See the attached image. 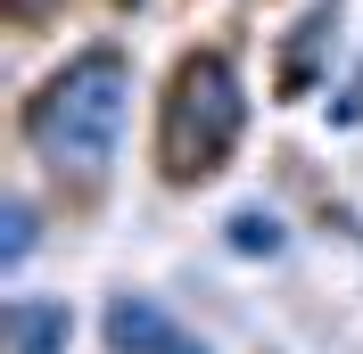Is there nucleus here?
I'll return each mask as SVG.
<instances>
[{
    "mask_svg": "<svg viewBox=\"0 0 363 354\" xmlns=\"http://www.w3.org/2000/svg\"><path fill=\"white\" fill-rule=\"evenodd\" d=\"M74 338V313L50 305V297H17L9 305V354H67Z\"/></svg>",
    "mask_w": 363,
    "mask_h": 354,
    "instance_id": "5",
    "label": "nucleus"
},
{
    "mask_svg": "<svg viewBox=\"0 0 363 354\" xmlns=\"http://www.w3.org/2000/svg\"><path fill=\"white\" fill-rule=\"evenodd\" d=\"M240 132H248V91H240V74H231V58H190V67L174 74V91H165V124H157V165L165 181H199L215 173L231 149H240Z\"/></svg>",
    "mask_w": 363,
    "mask_h": 354,
    "instance_id": "2",
    "label": "nucleus"
},
{
    "mask_svg": "<svg viewBox=\"0 0 363 354\" xmlns=\"http://www.w3.org/2000/svg\"><path fill=\"white\" fill-rule=\"evenodd\" d=\"M124 115H133V58L124 50H83L67 74H50V91L25 115V140L50 173L67 181H99L108 173L116 140H124Z\"/></svg>",
    "mask_w": 363,
    "mask_h": 354,
    "instance_id": "1",
    "label": "nucleus"
},
{
    "mask_svg": "<svg viewBox=\"0 0 363 354\" xmlns=\"http://www.w3.org/2000/svg\"><path fill=\"white\" fill-rule=\"evenodd\" d=\"M108 346L116 354H215L199 330H182L174 313H157L149 297H116L108 305Z\"/></svg>",
    "mask_w": 363,
    "mask_h": 354,
    "instance_id": "3",
    "label": "nucleus"
},
{
    "mask_svg": "<svg viewBox=\"0 0 363 354\" xmlns=\"http://www.w3.org/2000/svg\"><path fill=\"white\" fill-rule=\"evenodd\" d=\"M133 8H140V0H133Z\"/></svg>",
    "mask_w": 363,
    "mask_h": 354,
    "instance_id": "8",
    "label": "nucleus"
},
{
    "mask_svg": "<svg viewBox=\"0 0 363 354\" xmlns=\"http://www.w3.org/2000/svg\"><path fill=\"white\" fill-rule=\"evenodd\" d=\"M231 247H240V256H281V222L272 215H231Z\"/></svg>",
    "mask_w": 363,
    "mask_h": 354,
    "instance_id": "6",
    "label": "nucleus"
},
{
    "mask_svg": "<svg viewBox=\"0 0 363 354\" xmlns=\"http://www.w3.org/2000/svg\"><path fill=\"white\" fill-rule=\"evenodd\" d=\"M330 58H339V8H314V17L289 33V58H281V99H297V91L314 83Z\"/></svg>",
    "mask_w": 363,
    "mask_h": 354,
    "instance_id": "4",
    "label": "nucleus"
},
{
    "mask_svg": "<svg viewBox=\"0 0 363 354\" xmlns=\"http://www.w3.org/2000/svg\"><path fill=\"white\" fill-rule=\"evenodd\" d=\"M0 256H9V264L33 256V206H25V198H9V247H0Z\"/></svg>",
    "mask_w": 363,
    "mask_h": 354,
    "instance_id": "7",
    "label": "nucleus"
}]
</instances>
